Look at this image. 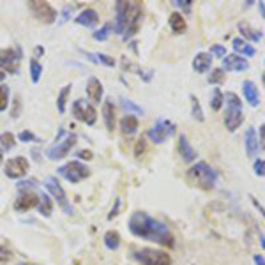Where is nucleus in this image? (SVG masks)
<instances>
[{"label":"nucleus","instance_id":"f257e3e1","mask_svg":"<svg viewBox=\"0 0 265 265\" xmlns=\"http://www.w3.org/2000/svg\"><path fill=\"white\" fill-rule=\"evenodd\" d=\"M127 226H129V232L140 239H147V241H152L164 247L175 246V237H173L172 230L164 223H161L159 219H154L152 216H149L143 210L131 214Z\"/></svg>","mask_w":265,"mask_h":265},{"label":"nucleus","instance_id":"f03ea898","mask_svg":"<svg viewBox=\"0 0 265 265\" xmlns=\"http://www.w3.org/2000/svg\"><path fill=\"white\" fill-rule=\"evenodd\" d=\"M115 23H113V30L119 36L126 39H131L138 32L140 23L143 20V7L140 2H124L119 0L115 4Z\"/></svg>","mask_w":265,"mask_h":265},{"label":"nucleus","instance_id":"7ed1b4c3","mask_svg":"<svg viewBox=\"0 0 265 265\" xmlns=\"http://www.w3.org/2000/svg\"><path fill=\"white\" fill-rule=\"evenodd\" d=\"M186 181L191 186L204 191H212L218 184V172L205 161H198L187 170Z\"/></svg>","mask_w":265,"mask_h":265},{"label":"nucleus","instance_id":"20e7f679","mask_svg":"<svg viewBox=\"0 0 265 265\" xmlns=\"http://www.w3.org/2000/svg\"><path fill=\"white\" fill-rule=\"evenodd\" d=\"M224 102H226V113H224V126L230 133L237 131L244 122V112H242V101L235 92H226Z\"/></svg>","mask_w":265,"mask_h":265},{"label":"nucleus","instance_id":"39448f33","mask_svg":"<svg viewBox=\"0 0 265 265\" xmlns=\"http://www.w3.org/2000/svg\"><path fill=\"white\" fill-rule=\"evenodd\" d=\"M133 258L142 265H172V258L166 251L154 249V247H142L133 251Z\"/></svg>","mask_w":265,"mask_h":265},{"label":"nucleus","instance_id":"423d86ee","mask_svg":"<svg viewBox=\"0 0 265 265\" xmlns=\"http://www.w3.org/2000/svg\"><path fill=\"white\" fill-rule=\"evenodd\" d=\"M57 173L64 177L65 181L71 182V184H78V182H82L83 179H87L90 175V170L83 163H80V161H69V163H65L64 166L59 168Z\"/></svg>","mask_w":265,"mask_h":265},{"label":"nucleus","instance_id":"0eeeda50","mask_svg":"<svg viewBox=\"0 0 265 265\" xmlns=\"http://www.w3.org/2000/svg\"><path fill=\"white\" fill-rule=\"evenodd\" d=\"M175 133V124L166 119H158L156 124L147 131V136L152 140V143H164L168 136H172Z\"/></svg>","mask_w":265,"mask_h":265},{"label":"nucleus","instance_id":"6e6552de","mask_svg":"<svg viewBox=\"0 0 265 265\" xmlns=\"http://www.w3.org/2000/svg\"><path fill=\"white\" fill-rule=\"evenodd\" d=\"M76 142H78V135H76V133H69V135H65V138L62 140V142H55V145L48 149V152H46L48 159H51V161L64 159L65 156L69 154V150L76 145Z\"/></svg>","mask_w":265,"mask_h":265},{"label":"nucleus","instance_id":"1a4fd4ad","mask_svg":"<svg viewBox=\"0 0 265 265\" xmlns=\"http://www.w3.org/2000/svg\"><path fill=\"white\" fill-rule=\"evenodd\" d=\"M28 7L32 11V14L36 16V20L42 21V23H53L57 20V11L51 7L48 2H42V0H30L28 2Z\"/></svg>","mask_w":265,"mask_h":265},{"label":"nucleus","instance_id":"9d476101","mask_svg":"<svg viewBox=\"0 0 265 265\" xmlns=\"http://www.w3.org/2000/svg\"><path fill=\"white\" fill-rule=\"evenodd\" d=\"M44 186H46L48 193L53 196V200H57V204L64 209L65 214H71V212H73V209H71V205L67 204V195H65L64 187L59 184V181H57L55 177H48L46 181H44Z\"/></svg>","mask_w":265,"mask_h":265},{"label":"nucleus","instance_id":"9b49d317","mask_svg":"<svg viewBox=\"0 0 265 265\" xmlns=\"http://www.w3.org/2000/svg\"><path fill=\"white\" fill-rule=\"evenodd\" d=\"M73 115H75V119L85 122V124H88V126L96 124V119H98L96 108H94L92 104L85 102L83 99H78V101L73 102Z\"/></svg>","mask_w":265,"mask_h":265},{"label":"nucleus","instance_id":"f8f14e48","mask_svg":"<svg viewBox=\"0 0 265 265\" xmlns=\"http://www.w3.org/2000/svg\"><path fill=\"white\" fill-rule=\"evenodd\" d=\"M0 71H7L11 75H18L20 50L14 51L13 48H4V50H0Z\"/></svg>","mask_w":265,"mask_h":265},{"label":"nucleus","instance_id":"ddd939ff","mask_svg":"<svg viewBox=\"0 0 265 265\" xmlns=\"http://www.w3.org/2000/svg\"><path fill=\"white\" fill-rule=\"evenodd\" d=\"M39 205V196L34 193L32 189H20V195L14 202V210H18V212H27V210L34 209V207H38Z\"/></svg>","mask_w":265,"mask_h":265},{"label":"nucleus","instance_id":"4468645a","mask_svg":"<svg viewBox=\"0 0 265 265\" xmlns=\"http://www.w3.org/2000/svg\"><path fill=\"white\" fill-rule=\"evenodd\" d=\"M4 172L5 175L9 177V179H21L23 175H27L28 172V161L27 158L23 156H18V158H13L9 159L4 166Z\"/></svg>","mask_w":265,"mask_h":265},{"label":"nucleus","instance_id":"2eb2a0df","mask_svg":"<svg viewBox=\"0 0 265 265\" xmlns=\"http://www.w3.org/2000/svg\"><path fill=\"white\" fill-rule=\"evenodd\" d=\"M244 147L249 159H255L260 152V143H258V135H256L255 127H247L246 135H244Z\"/></svg>","mask_w":265,"mask_h":265},{"label":"nucleus","instance_id":"dca6fc26","mask_svg":"<svg viewBox=\"0 0 265 265\" xmlns=\"http://www.w3.org/2000/svg\"><path fill=\"white\" fill-rule=\"evenodd\" d=\"M249 67V62L241 55H226L223 59V71H235V73H241V71H246Z\"/></svg>","mask_w":265,"mask_h":265},{"label":"nucleus","instance_id":"f3484780","mask_svg":"<svg viewBox=\"0 0 265 265\" xmlns=\"http://www.w3.org/2000/svg\"><path fill=\"white\" fill-rule=\"evenodd\" d=\"M179 154H181V158L184 163H193L198 159V152H196L193 147H191L189 140H187L186 135H179Z\"/></svg>","mask_w":265,"mask_h":265},{"label":"nucleus","instance_id":"a211bd4d","mask_svg":"<svg viewBox=\"0 0 265 265\" xmlns=\"http://www.w3.org/2000/svg\"><path fill=\"white\" fill-rule=\"evenodd\" d=\"M242 92H244V98H246L249 106L256 108L260 104V90H258V87L255 85V82L244 80V82H242Z\"/></svg>","mask_w":265,"mask_h":265},{"label":"nucleus","instance_id":"6ab92c4d","mask_svg":"<svg viewBox=\"0 0 265 265\" xmlns=\"http://www.w3.org/2000/svg\"><path fill=\"white\" fill-rule=\"evenodd\" d=\"M212 55L207 53V51H200V53H196L195 59H193V69L196 73H209L210 67H212Z\"/></svg>","mask_w":265,"mask_h":265},{"label":"nucleus","instance_id":"aec40b11","mask_svg":"<svg viewBox=\"0 0 265 265\" xmlns=\"http://www.w3.org/2000/svg\"><path fill=\"white\" fill-rule=\"evenodd\" d=\"M102 94H104V88H102V83L98 78H88L87 82V98L90 102H99L102 99Z\"/></svg>","mask_w":265,"mask_h":265},{"label":"nucleus","instance_id":"412c9836","mask_svg":"<svg viewBox=\"0 0 265 265\" xmlns=\"http://www.w3.org/2000/svg\"><path fill=\"white\" fill-rule=\"evenodd\" d=\"M98 21H99V14L94 9H90V7H88V9H83L75 18V23L82 25V27H88V28L96 27Z\"/></svg>","mask_w":265,"mask_h":265},{"label":"nucleus","instance_id":"4be33fe9","mask_svg":"<svg viewBox=\"0 0 265 265\" xmlns=\"http://www.w3.org/2000/svg\"><path fill=\"white\" fill-rule=\"evenodd\" d=\"M232 46L235 50V55H241V57H253L256 53L255 46L249 44L247 41H244L242 38H235L232 41Z\"/></svg>","mask_w":265,"mask_h":265},{"label":"nucleus","instance_id":"5701e85b","mask_svg":"<svg viewBox=\"0 0 265 265\" xmlns=\"http://www.w3.org/2000/svg\"><path fill=\"white\" fill-rule=\"evenodd\" d=\"M239 32L244 38V41H251V42H258L262 39V32L260 30H255L249 23L246 21H241L239 23Z\"/></svg>","mask_w":265,"mask_h":265},{"label":"nucleus","instance_id":"b1692460","mask_svg":"<svg viewBox=\"0 0 265 265\" xmlns=\"http://www.w3.org/2000/svg\"><path fill=\"white\" fill-rule=\"evenodd\" d=\"M102 119H104L108 131L115 129V106H113L112 101H104V104H102Z\"/></svg>","mask_w":265,"mask_h":265},{"label":"nucleus","instance_id":"393cba45","mask_svg":"<svg viewBox=\"0 0 265 265\" xmlns=\"http://www.w3.org/2000/svg\"><path fill=\"white\" fill-rule=\"evenodd\" d=\"M136 129H138V119L135 115H124L121 121V131L124 136L135 135Z\"/></svg>","mask_w":265,"mask_h":265},{"label":"nucleus","instance_id":"a878e982","mask_svg":"<svg viewBox=\"0 0 265 265\" xmlns=\"http://www.w3.org/2000/svg\"><path fill=\"white\" fill-rule=\"evenodd\" d=\"M168 23H170V27H172V30L175 34H184L186 32V20H184V16H182L181 13H172L170 14V18H168Z\"/></svg>","mask_w":265,"mask_h":265},{"label":"nucleus","instance_id":"bb28decb","mask_svg":"<svg viewBox=\"0 0 265 265\" xmlns=\"http://www.w3.org/2000/svg\"><path fill=\"white\" fill-rule=\"evenodd\" d=\"M189 99H191V115L193 119L198 122H204L205 121V115H204V110H202V104L198 101L195 94H189Z\"/></svg>","mask_w":265,"mask_h":265},{"label":"nucleus","instance_id":"cd10ccee","mask_svg":"<svg viewBox=\"0 0 265 265\" xmlns=\"http://www.w3.org/2000/svg\"><path fill=\"white\" fill-rule=\"evenodd\" d=\"M104 246L108 249H112V251L119 249V246H121V235H119V232L110 230V232L104 233Z\"/></svg>","mask_w":265,"mask_h":265},{"label":"nucleus","instance_id":"c85d7f7f","mask_svg":"<svg viewBox=\"0 0 265 265\" xmlns=\"http://www.w3.org/2000/svg\"><path fill=\"white\" fill-rule=\"evenodd\" d=\"M71 88H73V85L69 83V85H65L61 92H59V98H57V110L61 113H65V102H67V98H69Z\"/></svg>","mask_w":265,"mask_h":265},{"label":"nucleus","instance_id":"c756f323","mask_svg":"<svg viewBox=\"0 0 265 265\" xmlns=\"http://www.w3.org/2000/svg\"><path fill=\"white\" fill-rule=\"evenodd\" d=\"M51 210H53V202H51V198L46 193H42V195L39 196V212L48 218V216L51 214Z\"/></svg>","mask_w":265,"mask_h":265},{"label":"nucleus","instance_id":"7c9ffc66","mask_svg":"<svg viewBox=\"0 0 265 265\" xmlns=\"http://www.w3.org/2000/svg\"><path fill=\"white\" fill-rule=\"evenodd\" d=\"M223 102H224L223 92L216 87L214 90H212V96H210V108H212V112H219L221 106H223Z\"/></svg>","mask_w":265,"mask_h":265},{"label":"nucleus","instance_id":"2f4dec72","mask_svg":"<svg viewBox=\"0 0 265 265\" xmlns=\"http://www.w3.org/2000/svg\"><path fill=\"white\" fill-rule=\"evenodd\" d=\"M121 106L124 108L127 112V115H131V112L136 113V115H143V108L138 106L136 102H133L131 99H126V98H121Z\"/></svg>","mask_w":265,"mask_h":265},{"label":"nucleus","instance_id":"473e14b6","mask_svg":"<svg viewBox=\"0 0 265 265\" xmlns=\"http://www.w3.org/2000/svg\"><path fill=\"white\" fill-rule=\"evenodd\" d=\"M112 28H113V23H104L99 30H96V32L92 34L94 39H96V41H106V39L110 38V34H112Z\"/></svg>","mask_w":265,"mask_h":265},{"label":"nucleus","instance_id":"72a5a7b5","mask_svg":"<svg viewBox=\"0 0 265 265\" xmlns=\"http://www.w3.org/2000/svg\"><path fill=\"white\" fill-rule=\"evenodd\" d=\"M41 75H42V65L36 59H30V80H32L34 83H38L39 80H41Z\"/></svg>","mask_w":265,"mask_h":265},{"label":"nucleus","instance_id":"f704fd0d","mask_svg":"<svg viewBox=\"0 0 265 265\" xmlns=\"http://www.w3.org/2000/svg\"><path fill=\"white\" fill-rule=\"evenodd\" d=\"M0 145H2L5 150L13 149L14 145H16V138H14L13 133H2V135H0Z\"/></svg>","mask_w":265,"mask_h":265},{"label":"nucleus","instance_id":"c9c22d12","mask_svg":"<svg viewBox=\"0 0 265 265\" xmlns=\"http://www.w3.org/2000/svg\"><path fill=\"white\" fill-rule=\"evenodd\" d=\"M7 104H9V87L0 85V112H4Z\"/></svg>","mask_w":265,"mask_h":265},{"label":"nucleus","instance_id":"e433bc0d","mask_svg":"<svg viewBox=\"0 0 265 265\" xmlns=\"http://www.w3.org/2000/svg\"><path fill=\"white\" fill-rule=\"evenodd\" d=\"M209 83L210 85H218V83H223L224 80V71L221 69V67H218V69H212V73L209 75Z\"/></svg>","mask_w":265,"mask_h":265},{"label":"nucleus","instance_id":"4c0bfd02","mask_svg":"<svg viewBox=\"0 0 265 265\" xmlns=\"http://www.w3.org/2000/svg\"><path fill=\"white\" fill-rule=\"evenodd\" d=\"M96 55V59H98V64H104L106 67H113V65L117 64L115 59L110 55H106V53H94Z\"/></svg>","mask_w":265,"mask_h":265},{"label":"nucleus","instance_id":"58836bf2","mask_svg":"<svg viewBox=\"0 0 265 265\" xmlns=\"http://www.w3.org/2000/svg\"><path fill=\"white\" fill-rule=\"evenodd\" d=\"M210 55L216 57V59H224L226 57V48L223 44H212L210 46Z\"/></svg>","mask_w":265,"mask_h":265},{"label":"nucleus","instance_id":"ea45409f","mask_svg":"<svg viewBox=\"0 0 265 265\" xmlns=\"http://www.w3.org/2000/svg\"><path fill=\"white\" fill-rule=\"evenodd\" d=\"M253 170H255V175L265 177V159H255Z\"/></svg>","mask_w":265,"mask_h":265},{"label":"nucleus","instance_id":"a19ab883","mask_svg":"<svg viewBox=\"0 0 265 265\" xmlns=\"http://www.w3.org/2000/svg\"><path fill=\"white\" fill-rule=\"evenodd\" d=\"M173 5L182 9L184 13H191V7H193V2L191 0H173Z\"/></svg>","mask_w":265,"mask_h":265},{"label":"nucleus","instance_id":"79ce46f5","mask_svg":"<svg viewBox=\"0 0 265 265\" xmlns=\"http://www.w3.org/2000/svg\"><path fill=\"white\" fill-rule=\"evenodd\" d=\"M145 149H147V143H145V138L142 136V138L136 142V147H135V156L136 158H142L145 152Z\"/></svg>","mask_w":265,"mask_h":265},{"label":"nucleus","instance_id":"37998d69","mask_svg":"<svg viewBox=\"0 0 265 265\" xmlns=\"http://www.w3.org/2000/svg\"><path fill=\"white\" fill-rule=\"evenodd\" d=\"M73 11H75V7H73V5H65L64 9H62V18L59 20V23H65V21L71 18Z\"/></svg>","mask_w":265,"mask_h":265},{"label":"nucleus","instance_id":"c03bdc74","mask_svg":"<svg viewBox=\"0 0 265 265\" xmlns=\"http://www.w3.org/2000/svg\"><path fill=\"white\" fill-rule=\"evenodd\" d=\"M18 140L20 142H23V143H28V142H34L36 136H34V133H30V131H21L18 135Z\"/></svg>","mask_w":265,"mask_h":265},{"label":"nucleus","instance_id":"a18cd8bd","mask_svg":"<svg viewBox=\"0 0 265 265\" xmlns=\"http://www.w3.org/2000/svg\"><path fill=\"white\" fill-rule=\"evenodd\" d=\"M13 256V253L9 251V247L5 246H0V264H4V262H7Z\"/></svg>","mask_w":265,"mask_h":265},{"label":"nucleus","instance_id":"49530a36","mask_svg":"<svg viewBox=\"0 0 265 265\" xmlns=\"http://www.w3.org/2000/svg\"><path fill=\"white\" fill-rule=\"evenodd\" d=\"M249 198H251V204L255 205V209L258 210V212H260V214L264 216V219H265V207L260 204V200H258V198H255L253 195H249Z\"/></svg>","mask_w":265,"mask_h":265},{"label":"nucleus","instance_id":"de8ad7c7","mask_svg":"<svg viewBox=\"0 0 265 265\" xmlns=\"http://www.w3.org/2000/svg\"><path fill=\"white\" fill-rule=\"evenodd\" d=\"M258 143H260V150H265V124L260 126V138H258Z\"/></svg>","mask_w":265,"mask_h":265},{"label":"nucleus","instance_id":"09e8293b","mask_svg":"<svg viewBox=\"0 0 265 265\" xmlns=\"http://www.w3.org/2000/svg\"><path fill=\"white\" fill-rule=\"evenodd\" d=\"M119 207H121V200L117 198L115 200V207H113L112 210H110V214H108V219H113L117 216V212H119Z\"/></svg>","mask_w":265,"mask_h":265},{"label":"nucleus","instance_id":"8fccbe9b","mask_svg":"<svg viewBox=\"0 0 265 265\" xmlns=\"http://www.w3.org/2000/svg\"><path fill=\"white\" fill-rule=\"evenodd\" d=\"M78 158L80 159H85V161H90V159H92V152H90V150H80Z\"/></svg>","mask_w":265,"mask_h":265},{"label":"nucleus","instance_id":"3c124183","mask_svg":"<svg viewBox=\"0 0 265 265\" xmlns=\"http://www.w3.org/2000/svg\"><path fill=\"white\" fill-rule=\"evenodd\" d=\"M253 262H255V265H265V258L262 255H255V256H253Z\"/></svg>","mask_w":265,"mask_h":265},{"label":"nucleus","instance_id":"603ef678","mask_svg":"<svg viewBox=\"0 0 265 265\" xmlns=\"http://www.w3.org/2000/svg\"><path fill=\"white\" fill-rule=\"evenodd\" d=\"M258 11H260L262 18L265 20V4H264V2H258Z\"/></svg>","mask_w":265,"mask_h":265},{"label":"nucleus","instance_id":"864d4df0","mask_svg":"<svg viewBox=\"0 0 265 265\" xmlns=\"http://www.w3.org/2000/svg\"><path fill=\"white\" fill-rule=\"evenodd\" d=\"M260 246L264 247V251H265V235L264 233H260Z\"/></svg>","mask_w":265,"mask_h":265},{"label":"nucleus","instance_id":"5fc2aeb1","mask_svg":"<svg viewBox=\"0 0 265 265\" xmlns=\"http://www.w3.org/2000/svg\"><path fill=\"white\" fill-rule=\"evenodd\" d=\"M36 53H38V55H44V48L38 46V48H36Z\"/></svg>","mask_w":265,"mask_h":265},{"label":"nucleus","instance_id":"6e6d98bb","mask_svg":"<svg viewBox=\"0 0 265 265\" xmlns=\"http://www.w3.org/2000/svg\"><path fill=\"white\" fill-rule=\"evenodd\" d=\"M4 80H5V73H4V71H0V83H2Z\"/></svg>","mask_w":265,"mask_h":265},{"label":"nucleus","instance_id":"4d7b16f0","mask_svg":"<svg viewBox=\"0 0 265 265\" xmlns=\"http://www.w3.org/2000/svg\"><path fill=\"white\" fill-rule=\"evenodd\" d=\"M2 161H4V156H2V150H0V164H2Z\"/></svg>","mask_w":265,"mask_h":265},{"label":"nucleus","instance_id":"13d9d810","mask_svg":"<svg viewBox=\"0 0 265 265\" xmlns=\"http://www.w3.org/2000/svg\"><path fill=\"white\" fill-rule=\"evenodd\" d=\"M262 82H264V85H265V73L262 75Z\"/></svg>","mask_w":265,"mask_h":265},{"label":"nucleus","instance_id":"bf43d9fd","mask_svg":"<svg viewBox=\"0 0 265 265\" xmlns=\"http://www.w3.org/2000/svg\"><path fill=\"white\" fill-rule=\"evenodd\" d=\"M20 265H34V264H20Z\"/></svg>","mask_w":265,"mask_h":265}]
</instances>
